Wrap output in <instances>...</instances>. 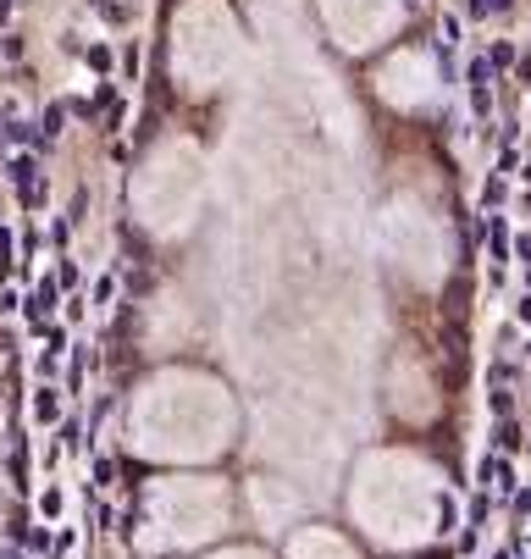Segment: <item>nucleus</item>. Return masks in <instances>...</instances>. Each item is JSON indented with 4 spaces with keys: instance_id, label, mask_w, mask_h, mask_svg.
I'll return each mask as SVG.
<instances>
[{
    "instance_id": "f257e3e1",
    "label": "nucleus",
    "mask_w": 531,
    "mask_h": 559,
    "mask_svg": "<svg viewBox=\"0 0 531 559\" xmlns=\"http://www.w3.org/2000/svg\"><path fill=\"white\" fill-rule=\"evenodd\" d=\"M34 161H28V155H17L12 167H6V178L17 183V194H23V205H39V178H34Z\"/></svg>"
},
{
    "instance_id": "f03ea898",
    "label": "nucleus",
    "mask_w": 531,
    "mask_h": 559,
    "mask_svg": "<svg viewBox=\"0 0 531 559\" xmlns=\"http://www.w3.org/2000/svg\"><path fill=\"white\" fill-rule=\"evenodd\" d=\"M50 305H56V288L39 283V288H34V299H28V316H50Z\"/></svg>"
},
{
    "instance_id": "7ed1b4c3",
    "label": "nucleus",
    "mask_w": 531,
    "mask_h": 559,
    "mask_svg": "<svg viewBox=\"0 0 531 559\" xmlns=\"http://www.w3.org/2000/svg\"><path fill=\"white\" fill-rule=\"evenodd\" d=\"M61 122H67V106H45V117H39V133H45V139H56Z\"/></svg>"
},
{
    "instance_id": "20e7f679",
    "label": "nucleus",
    "mask_w": 531,
    "mask_h": 559,
    "mask_svg": "<svg viewBox=\"0 0 531 559\" xmlns=\"http://www.w3.org/2000/svg\"><path fill=\"white\" fill-rule=\"evenodd\" d=\"M34 416H39V421H56V388H39V399H34Z\"/></svg>"
},
{
    "instance_id": "39448f33",
    "label": "nucleus",
    "mask_w": 531,
    "mask_h": 559,
    "mask_svg": "<svg viewBox=\"0 0 531 559\" xmlns=\"http://www.w3.org/2000/svg\"><path fill=\"white\" fill-rule=\"evenodd\" d=\"M6 272H12V238L0 233V277H6Z\"/></svg>"
},
{
    "instance_id": "423d86ee",
    "label": "nucleus",
    "mask_w": 531,
    "mask_h": 559,
    "mask_svg": "<svg viewBox=\"0 0 531 559\" xmlns=\"http://www.w3.org/2000/svg\"><path fill=\"white\" fill-rule=\"evenodd\" d=\"M487 78H493V67H487V61H471V84H476V89H482V84H487Z\"/></svg>"
},
{
    "instance_id": "0eeeda50",
    "label": "nucleus",
    "mask_w": 531,
    "mask_h": 559,
    "mask_svg": "<svg viewBox=\"0 0 531 559\" xmlns=\"http://www.w3.org/2000/svg\"><path fill=\"white\" fill-rule=\"evenodd\" d=\"M6 17H12V0H0V23H6Z\"/></svg>"
}]
</instances>
